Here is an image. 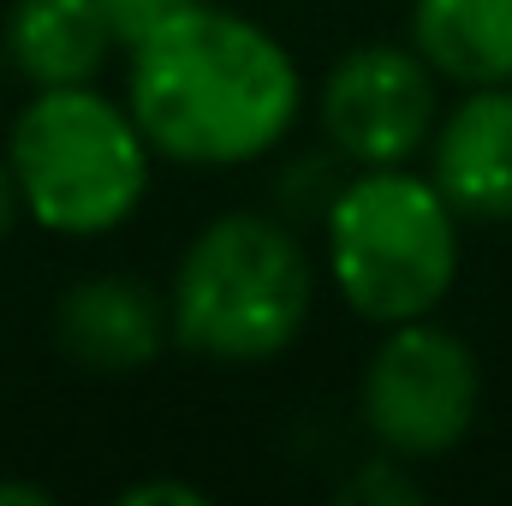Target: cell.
<instances>
[{
  "label": "cell",
  "instance_id": "cell-1",
  "mask_svg": "<svg viewBox=\"0 0 512 506\" xmlns=\"http://www.w3.org/2000/svg\"><path fill=\"white\" fill-rule=\"evenodd\" d=\"M292 54L239 12L185 6L131 42L126 108L155 155L185 167L262 161L298 120Z\"/></svg>",
  "mask_w": 512,
  "mask_h": 506
},
{
  "label": "cell",
  "instance_id": "cell-2",
  "mask_svg": "<svg viewBox=\"0 0 512 506\" xmlns=\"http://www.w3.org/2000/svg\"><path fill=\"white\" fill-rule=\"evenodd\" d=\"M316 268L268 215L209 221L173 274V340L215 364H262L310 322Z\"/></svg>",
  "mask_w": 512,
  "mask_h": 506
},
{
  "label": "cell",
  "instance_id": "cell-3",
  "mask_svg": "<svg viewBox=\"0 0 512 506\" xmlns=\"http://www.w3.org/2000/svg\"><path fill=\"white\" fill-rule=\"evenodd\" d=\"M328 274L376 328L435 316L459 280V209L435 179L364 167L328 203Z\"/></svg>",
  "mask_w": 512,
  "mask_h": 506
},
{
  "label": "cell",
  "instance_id": "cell-4",
  "mask_svg": "<svg viewBox=\"0 0 512 506\" xmlns=\"http://www.w3.org/2000/svg\"><path fill=\"white\" fill-rule=\"evenodd\" d=\"M24 215L60 239H102L149 191V137L131 108H114L90 84L36 90L6 143Z\"/></svg>",
  "mask_w": 512,
  "mask_h": 506
},
{
  "label": "cell",
  "instance_id": "cell-5",
  "mask_svg": "<svg viewBox=\"0 0 512 506\" xmlns=\"http://www.w3.org/2000/svg\"><path fill=\"white\" fill-rule=\"evenodd\" d=\"M477 399H483V370L471 346L435 328L429 316L387 328V340L364 370V387H358L370 435L399 459L453 453L465 429L477 423Z\"/></svg>",
  "mask_w": 512,
  "mask_h": 506
},
{
  "label": "cell",
  "instance_id": "cell-6",
  "mask_svg": "<svg viewBox=\"0 0 512 506\" xmlns=\"http://www.w3.org/2000/svg\"><path fill=\"white\" fill-rule=\"evenodd\" d=\"M322 131L358 167H405L435 137V72L417 48H358L322 84Z\"/></svg>",
  "mask_w": 512,
  "mask_h": 506
},
{
  "label": "cell",
  "instance_id": "cell-7",
  "mask_svg": "<svg viewBox=\"0 0 512 506\" xmlns=\"http://www.w3.org/2000/svg\"><path fill=\"white\" fill-rule=\"evenodd\" d=\"M173 334V310L120 274H96V280H78L60 310H54V340L60 352L78 364V370H96V376H131V370H149L161 358Z\"/></svg>",
  "mask_w": 512,
  "mask_h": 506
},
{
  "label": "cell",
  "instance_id": "cell-8",
  "mask_svg": "<svg viewBox=\"0 0 512 506\" xmlns=\"http://www.w3.org/2000/svg\"><path fill=\"white\" fill-rule=\"evenodd\" d=\"M435 185L459 221H512V84L471 90L435 126Z\"/></svg>",
  "mask_w": 512,
  "mask_h": 506
},
{
  "label": "cell",
  "instance_id": "cell-9",
  "mask_svg": "<svg viewBox=\"0 0 512 506\" xmlns=\"http://www.w3.org/2000/svg\"><path fill=\"white\" fill-rule=\"evenodd\" d=\"M411 48L459 90L512 84V0H411Z\"/></svg>",
  "mask_w": 512,
  "mask_h": 506
},
{
  "label": "cell",
  "instance_id": "cell-10",
  "mask_svg": "<svg viewBox=\"0 0 512 506\" xmlns=\"http://www.w3.org/2000/svg\"><path fill=\"white\" fill-rule=\"evenodd\" d=\"M114 48V24L96 0H18L6 18V54L36 90L90 84Z\"/></svg>",
  "mask_w": 512,
  "mask_h": 506
},
{
  "label": "cell",
  "instance_id": "cell-11",
  "mask_svg": "<svg viewBox=\"0 0 512 506\" xmlns=\"http://www.w3.org/2000/svg\"><path fill=\"white\" fill-rule=\"evenodd\" d=\"M399 465H405L399 453H393V459H370V465H364V471H358V477L340 489V501H376V506H382V501H387V506L417 501V483H411Z\"/></svg>",
  "mask_w": 512,
  "mask_h": 506
},
{
  "label": "cell",
  "instance_id": "cell-12",
  "mask_svg": "<svg viewBox=\"0 0 512 506\" xmlns=\"http://www.w3.org/2000/svg\"><path fill=\"white\" fill-rule=\"evenodd\" d=\"M102 12H108V24H114V42H137V36H149L161 18H173V12H185V6H203V0H96Z\"/></svg>",
  "mask_w": 512,
  "mask_h": 506
},
{
  "label": "cell",
  "instance_id": "cell-13",
  "mask_svg": "<svg viewBox=\"0 0 512 506\" xmlns=\"http://www.w3.org/2000/svg\"><path fill=\"white\" fill-rule=\"evenodd\" d=\"M120 501H126V506H155V501H173V506H203L209 495H203V489H191V483H137V489H126Z\"/></svg>",
  "mask_w": 512,
  "mask_h": 506
},
{
  "label": "cell",
  "instance_id": "cell-14",
  "mask_svg": "<svg viewBox=\"0 0 512 506\" xmlns=\"http://www.w3.org/2000/svg\"><path fill=\"white\" fill-rule=\"evenodd\" d=\"M18 209H24V197H18V179H12V161H0V239L12 233V221H18Z\"/></svg>",
  "mask_w": 512,
  "mask_h": 506
},
{
  "label": "cell",
  "instance_id": "cell-15",
  "mask_svg": "<svg viewBox=\"0 0 512 506\" xmlns=\"http://www.w3.org/2000/svg\"><path fill=\"white\" fill-rule=\"evenodd\" d=\"M54 495L42 483H0V506H48Z\"/></svg>",
  "mask_w": 512,
  "mask_h": 506
}]
</instances>
